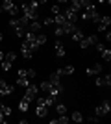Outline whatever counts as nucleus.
I'll use <instances>...</instances> for the list:
<instances>
[{
	"instance_id": "25",
	"label": "nucleus",
	"mask_w": 111,
	"mask_h": 124,
	"mask_svg": "<svg viewBox=\"0 0 111 124\" xmlns=\"http://www.w3.org/2000/svg\"><path fill=\"white\" fill-rule=\"evenodd\" d=\"M56 111L59 115H67V106L65 104H56Z\"/></svg>"
},
{
	"instance_id": "28",
	"label": "nucleus",
	"mask_w": 111,
	"mask_h": 124,
	"mask_svg": "<svg viewBox=\"0 0 111 124\" xmlns=\"http://www.w3.org/2000/svg\"><path fill=\"white\" fill-rule=\"evenodd\" d=\"M4 59H6V61H9V63H13L17 59V54H15V52H7V54L4 56Z\"/></svg>"
},
{
	"instance_id": "5",
	"label": "nucleus",
	"mask_w": 111,
	"mask_h": 124,
	"mask_svg": "<svg viewBox=\"0 0 111 124\" xmlns=\"http://www.w3.org/2000/svg\"><path fill=\"white\" fill-rule=\"evenodd\" d=\"M95 43H98V37L96 35H83L78 41V45H80V48H89L91 45H95Z\"/></svg>"
},
{
	"instance_id": "27",
	"label": "nucleus",
	"mask_w": 111,
	"mask_h": 124,
	"mask_svg": "<svg viewBox=\"0 0 111 124\" xmlns=\"http://www.w3.org/2000/svg\"><path fill=\"white\" fill-rule=\"evenodd\" d=\"M70 4H72V8H76V9H81L83 8V2L85 0H69Z\"/></svg>"
},
{
	"instance_id": "26",
	"label": "nucleus",
	"mask_w": 111,
	"mask_h": 124,
	"mask_svg": "<svg viewBox=\"0 0 111 124\" xmlns=\"http://www.w3.org/2000/svg\"><path fill=\"white\" fill-rule=\"evenodd\" d=\"M70 120H74V122H81V120H83V115L80 113V111H74L72 117H70Z\"/></svg>"
},
{
	"instance_id": "6",
	"label": "nucleus",
	"mask_w": 111,
	"mask_h": 124,
	"mask_svg": "<svg viewBox=\"0 0 111 124\" xmlns=\"http://www.w3.org/2000/svg\"><path fill=\"white\" fill-rule=\"evenodd\" d=\"M109 111H111V102H109V100L102 102L100 106H96V109H95L96 117H104V115H109Z\"/></svg>"
},
{
	"instance_id": "40",
	"label": "nucleus",
	"mask_w": 111,
	"mask_h": 124,
	"mask_svg": "<svg viewBox=\"0 0 111 124\" xmlns=\"http://www.w3.org/2000/svg\"><path fill=\"white\" fill-rule=\"evenodd\" d=\"M37 2H39V4H44V2H48V0H37Z\"/></svg>"
},
{
	"instance_id": "36",
	"label": "nucleus",
	"mask_w": 111,
	"mask_h": 124,
	"mask_svg": "<svg viewBox=\"0 0 111 124\" xmlns=\"http://www.w3.org/2000/svg\"><path fill=\"white\" fill-rule=\"evenodd\" d=\"M30 6H32L33 9H37V11H39V2H37V0H32V2H30Z\"/></svg>"
},
{
	"instance_id": "2",
	"label": "nucleus",
	"mask_w": 111,
	"mask_h": 124,
	"mask_svg": "<svg viewBox=\"0 0 111 124\" xmlns=\"http://www.w3.org/2000/svg\"><path fill=\"white\" fill-rule=\"evenodd\" d=\"M33 78H35V70H33V69H30V70L21 69V70H19V78H17V83H19L21 87H26L30 82H33Z\"/></svg>"
},
{
	"instance_id": "33",
	"label": "nucleus",
	"mask_w": 111,
	"mask_h": 124,
	"mask_svg": "<svg viewBox=\"0 0 111 124\" xmlns=\"http://www.w3.org/2000/svg\"><path fill=\"white\" fill-rule=\"evenodd\" d=\"M2 111H4V117H9V115L13 113V111H11V108H9V106H4V109H2Z\"/></svg>"
},
{
	"instance_id": "20",
	"label": "nucleus",
	"mask_w": 111,
	"mask_h": 124,
	"mask_svg": "<svg viewBox=\"0 0 111 124\" xmlns=\"http://www.w3.org/2000/svg\"><path fill=\"white\" fill-rule=\"evenodd\" d=\"M35 115H37V117H46V115H48V108H46V106H37Z\"/></svg>"
},
{
	"instance_id": "39",
	"label": "nucleus",
	"mask_w": 111,
	"mask_h": 124,
	"mask_svg": "<svg viewBox=\"0 0 111 124\" xmlns=\"http://www.w3.org/2000/svg\"><path fill=\"white\" fill-rule=\"evenodd\" d=\"M65 2H69V0H58V4H65Z\"/></svg>"
},
{
	"instance_id": "23",
	"label": "nucleus",
	"mask_w": 111,
	"mask_h": 124,
	"mask_svg": "<svg viewBox=\"0 0 111 124\" xmlns=\"http://www.w3.org/2000/svg\"><path fill=\"white\" fill-rule=\"evenodd\" d=\"M83 9L85 11H96V6L91 2V0H85L83 2Z\"/></svg>"
},
{
	"instance_id": "17",
	"label": "nucleus",
	"mask_w": 111,
	"mask_h": 124,
	"mask_svg": "<svg viewBox=\"0 0 111 124\" xmlns=\"http://www.w3.org/2000/svg\"><path fill=\"white\" fill-rule=\"evenodd\" d=\"M56 72H58L59 76H69V74L74 72V67H72V65H69V67H65V69H58Z\"/></svg>"
},
{
	"instance_id": "19",
	"label": "nucleus",
	"mask_w": 111,
	"mask_h": 124,
	"mask_svg": "<svg viewBox=\"0 0 111 124\" xmlns=\"http://www.w3.org/2000/svg\"><path fill=\"white\" fill-rule=\"evenodd\" d=\"M69 117H67V115H59V119H52L50 120V124H67L69 122Z\"/></svg>"
},
{
	"instance_id": "9",
	"label": "nucleus",
	"mask_w": 111,
	"mask_h": 124,
	"mask_svg": "<svg viewBox=\"0 0 111 124\" xmlns=\"http://www.w3.org/2000/svg\"><path fill=\"white\" fill-rule=\"evenodd\" d=\"M96 87H111V74H104V76L96 78Z\"/></svg>"
},
{
	"instance_id": "35",
	"label": "nucleus",
	"mask_w": 111,
	"mask_h": 124,
	"mask_svg": "<svg viewBox=\"0 0 111 124\" xmlns=\"http://www.w3.org/2000/svg\"><path fill=\"white\" fill-rule=\"evenodd\" d=\"M54 33H56V37H61L63 35V28H61V26H56V31H54Z\"/></svg>"
},
{
	"instance_id": "31",
	"label": "nucleus",
	"mask_w": 111,
	"mask_h": 124,
	"mask_svg": "<svg viewBox=\"0 0 111 124\" xmlns=\"http://www.w3.org/2000/svg\"><path fill=\"white\" fill-rule=\"evenodd\" d=\"M44 43H46V35H44V33H37V45L41 46Z\"/></svg>"
},
{
	"instance_id": "18",
	"label": "nucleus",
	"mask_w": 111,
	"mask_h": 124,
	"mask_svg": "<svg viewBox=\"0 0 111 124\" xmlns=\"http://www.w3.org/2000/svg\"><path fill=\"white\" fill-rule=\"evenodd\" d=\"M30 102H32V100H28L26 96H24V98L19 102V109H21L22 113H24V111H28V108H30Z\"/></svg>"
},
{
	"instance_id": "42",
	"label": "nucleus",
	"mask_w": 111,
	"mask_h": 124,
	"mask_svg": "<svg viewBox=\"0 0 111 124\" xmlns=\"http://www.w3.org/2000/svg\"><path fill=\"white\" fill-rule=\"evenodd\" d=\"M2 37H4V35H2V33H0V43H2Z\"/></svg>"
},
{
	"instance_id": "38",
	"label": "nucleus",
	"mask_w": 111,
	"mask_h": 124,
	"mask_svg": "<svg viewBox=\"0 0 111 124\" xmlns=\"http://www.w3.org/2000/svg\"><path fill=\"white\" fill-rule=\"evenodd\" d=\"M2 59H4V52L0 50V63H2Z\"/></svg>"
},
{
	"instance_id": "37",
	"label": "nucleus",
	"mask_w": 111,
	"mask_h": 124,
	"mask_svg": "<svg viewBox=\"0 0 111 124\" xmlns=\"http://www.w3.org/2000/svg\"><path fill=\"white\" fill-rule=\"evenodd\" d=\"M95 45H96V50H98V52H100L102 48H104V45H102V43H95Z\"/></svg>"
},
{
	"instance_id": "21",
	"label": "nucleus",
	"mask_w": 111,
	"mask_h": 124,
	"mask_svg": "<svg viewBox=\"0 0 111 124\" xmlns=\"http://www.w3.org/2000/svg\"><path fill=\"white\" fill-rule=\"evenodd\" d=\"M52 19H54V24H56V26H61V24H63L65 21H67V19H65V15H63V13H58V15H54Z\"/></svg>"
},
{
	"instance_id": "13",
	"label": "nucleus",
	"mask_w": 111,
	"mask_h": 124,
	"mask_svg": "<svg viewBox=\"0 0 111 124\" xmlns=\"http://www.w3.org/2000/svg\"><path fill=\"white\" fill-rule=\"evenodd\" d=\"M61 28H63V33H72V31L78 30L76 22H69V21H65L63 24H61Z\"/></svg>"
},
{
	"instance_id": "3",
	"label": "nucleus",
	"mask_w": 111,
	"mask_h": 124,
	"mask_svg": "<svg viewBox=\"0 0 111 124\" xmlns=\"http://www.w3.org/2000/svg\"><path fill=\"white\" fill-rule=\"evenodd\" d=\"M0 11H6V13H9V15H17V13H19V8L15 6L13 0H4L2 6H0Z\"/></svg>"
},
{
	"instance_id": "22",
	"label": "nucleus",
	"mask_w": 111,
	"mask_h": 124,
	"mask_svg": "<svg viewBox=\"0 0 111 124\" xmlns=\"http://www.w3.org/2000/svg\"><path fill=\"white\" fill-rule=\"evenodd\" d=\"M56 54H58L59 57L65 56V48H63V43L61 41H56Z\"/></svg>"
},
{
	"instance_id": "14",
	"label": "nucleus",
	"mask_w": 111,
	"mask_h": 124,
	"mask_svg": "<svg viewBox=\"0 0 111 124\" xmlns=\"http://www.w3.org/2000/svg\"><path fill=\"white\" fill-rule=\"evenodd\" d=\"M59 78H61V76H59L58 72H54V74H50V78H48V82L52 83L54 87H61V80H59Z\"/></svg>"
},
{
	"instance_id": "4",
	"label": "nucleus",
	"mask_w": 111,
	"mask_h": 124,
	"mask_svg": "<svg viewBox=\"0 0 111 124\" xmlns=\"http://www.w3.org/2000/svg\"><path fill=\"white\" fill-rule=\"evenodd\" d=\"M21 8H22V15L26 17L28 21H37V17H39L37 15V9H33L30 4H22Z\"/></svg>"
},
{
	"instance_id": "16",
	"label": "nucleus",
	"mask_w": 111,
	"mask_h": 124,
	"mask_svg": "<svg viewBox=\"0 0 111 124\" xmlns=\"http://www.w3.org/2000/svg\"><path fill=\"white\" fill-rule=\"evenodd\" d=\"M41 22H39V21H30V24H28V30H30V31H33V33H37V31H39V30H41Z\"/></svg>"
},
{
	"instance_id": "24",
	"label": "nucleus",
	"mask_w": 111,
	"mask_h": 124,
	"mask_svg": "<svg viewBox=\"0 0 111 124\" xmlns=\"http://www.w3.org/2000/svg\"><path fill=\"white\" fill-rule=\"evenodd\" d=\"M100 54H102V57H104L106 61H111V50H107V48L104 46V48L100 50Z\"/></svg>"
},
{
	"instance_id": "11",
	"label": "nucleus",
	"mask_w": 111,
	"mask_h": 124,
	"mask_svg": "<svg viewBox=\"0 0 111 124\" xmlns=\"http://www.w3.org/2000/svg\"><path fill=\"white\" fill-rule=\"evenodd\" d=\"M21 54H22L24 59H32L33 57V50L28 46V43H24V41H22V45H21Z\"/></svg>"
},
{
	"instance_id": "7",
	"label": "nucleus",
	"mask_w": 111,
	"mask_h": 124,
	"mask_svg": "<svg viewBox=\"0 0 111 124\" xmlns=\"http://www.w3.org/2000/svg\"><path fill=\"white\" fill-rule=\"evenodd\" d=\"M96 30L98 31H106L107 28H109V24H111V17L109 15H100V19H98V22H96Z\"/></svg>"
},
{
	"instance_id": "10",
	"label": "nucleus",
	"mask_w": 111,
	"mask_h": 124,
	"mask_svg": "<svg viewBox=\"0 0 111 124\" xmlns=\"http://www.w3.org/2000/svg\"><path fill=\"white\" fill-rule=\"evenodd\" d=\"M37 93H39V87H37V85H33V83L30 82V83L26 85V94H24V96H26L28 100H33V96H35Z\"/></svg>"
},
{
	"instance_id": "34",
	"label": "nucleus",
	"mask_w": 111,
	"mask_h": 124,
	"mask_svg": "<svg viewBox=\"0 0 111 124\" xmlns=\"http://www.w3.org/2000/svg\"><path fill=\"white\" fill-rule=\"evenodd\" d=\"M41 24H44V26H50V24H54V19H52V17H46V19H44V21H43Z\"/></svg>"
},
{
	"instance_id": "12",
	"label": "nucleus",
	"mask_w": 111,
	"mask_h": 124,
	"mask_svg": "<svg viewBox=\"0 0 111 124\" xmlns=\"http://www.w3.org/2000/svg\"><path fill=\"white\" fill-rule=\"evenodd\" d=\"M13 93V87L9 83H6L4 80H0V96H7V94Z\"/></svg>"
},
{
	"instance_id": "30",
	"label": "nucleus",
	"mask_w": 111,
	"mask_h": 124,
	"mask_svg": "<svg viewBox=\"0 0 111 124\" xmlns=\"http://www.w3.org/2000/svg\"><path fill=\"white\" fill-rule=\"evenodd\" d=\"M11 65H13V63L6 61V59H2V63H0V67H2V70H4V72H7V70H9V69H11Z\"/></svg>"
},
{
	"instance_id": "1",
	"label": "nucleus",
	"mask_w": 111,
	"mask_h": 124,
	"mask_svg": "<svg viewBox=\"0 0 111 124\" xmlns=\"http://www.w3.org/2000/svg\"><path fill=\"white\" fill-rule=\"evenodd\" d=\"M28 24H30V21H28L26 17L22 15V17H13L9 21V26L13 28V31H15V35L17 37H24V33L28 31Z\"/></svg>"
},
{
	"instance_id": "41",
	"label": "nucleus",
	"mask_w": 111,
	"mask_h": 124,
	"mask_svg": "<svg viewBox=\"0 0 111 124\" xmlns=\"http://www.w3.org/2000/svg\"><path fill=\"white\" fill-rule=\"evenodd\" d=\"M96 2H100V4H104V2H106V0H96Z\"/></svg>"
},
{
	"instance_id": "8",
	"label": "nucleus",
	"mask_w": 111,
	"mask_h": 124,
	"mask_svg": "<svg viewBox=\"0 0 111 124\" xmlns=\"http://www.w3.org/2000/svg\"><path fill=\"white\" fill-rule=\"evenodd\" d=\"M78 11H80V9H76V8H72V6H70L69 9H65L63 15H65V19H67L69 22H76V21H78Z\"/></svg>"
},
{
	"instance_id": "32",
	"label": "nucleus",
	"mask_w": 111,
	"mask_h": 124,
	"mask_svg": "<svg viewBox=\"0 0 111 124\" xmlns=\"http://www.w3.org/2000/svg\"><path fill=\"white\" fill-rule=\"evenodd\" d=\"M50 11H52L54 15H58V13H61V9H59V4H54L52 8H50Z\"/></svg>"
},
{
	"instance_id": "15",
	"label": "nucleus",
	"mask_w": 111,
	"mask_h": 124,
	"mask_svg": "<svg viewBox=\"0 0 111 124\" xmlns=\"http://www.w3.org/2000/svg\"><path fill=\"white\" fill-rule=\"evenodd\" d=\"M87 76H96V74H100L102 72V65H95V67H89L87 70Z\"/></svg>"
},
{
	"instance_id": "29",
	"label": "nucleus",
	"mask_w": 111,
	"mask_h": 124,
	"mask_svg": "<svg viewBox=\"0 0 111 124\" xmlns=\"http://www.w3.org/2000/svg\"><path fill=\"white\" fill-rule=\"evenodd\" d=\"M70 35H72V39H74V41H80V39L83 37V31H81V30L78 28V30H76V31H72Z\"/></svg>"
}]
</instances>
